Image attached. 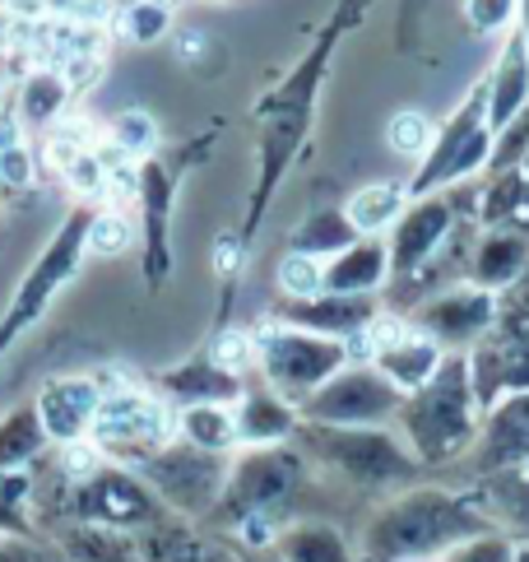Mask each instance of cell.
<instances>
[{
	"instance_id": "1",
	"label": "cell",
	"mask_w": 529,
	"mask_h": 562,
	"mask_svg": "<svg viewBox=\"0 0 529 562\" xmlns=\"http://www.w3.org/2000/svg\"><path fill=\"white\" fill-rule=\"evenodd\" d=\"M493 530L474 488H441L414 484L404 493L381 497L362 516L358 562H437L446 549Z\"/></svg>"
},
{
	"instance_id": "2",
	"label": "cell",
	"mask_w": 529,
	"mask_h": 562,
	"mask_svg": "<svg viewBox=\"0 0 529 562\" xmlns=\"http://www.w3.org/2000/svg\"><path fill=\"white\" fill-rule=\"evenodd\" d=\"M293 447L312 465V474L330 479V488L353 493V497H376V502L423 484V470H427L395 428L302 424L293 432Z\"/></svg>"
},
{
	"instance_id": "3",
	"label": "cell",
	"mask_w": 529,
	"mask_h": 562,
	"mask_svg": "<svg viewBox=\"0 0 529 562\" xmlns=\"http://www.w3.org/2000/svg\"><path fill=\"white\" fill-rule=\"evenodd\" d=\"M479 400H474V381H470V358L464 353H446V363L437 376L418 386L414 395H404V405L395 414V432L409 441V451L423 460L427 470L464 460L479 437Z\"/></svg>"
},
{
	"instance_id": "4",
	"label": "cell",
	"mask_w": 529,
	"mask_h": 562,
	"mask_svg": "<svg viewBox=\"0 0 529 562\" xmlns=\"http://www.w3.org/2000/svg\"><path fill=\"white\" fill-rule=\"evenodd\" d=\"M312 497V465L302 460L293 441L283 447H241L228 460V488H223L210 526L233 530L237 520L264 516L274 526H289L297 502Z\"/></svg>"
},
{
	"instance_id": "5",
	"label": "cell",
	"mask_w": 529,
	"mask_h": 562,
	"mask_svg": "<svg viewBox=\"0 0 529 562\" xmlns=\"http://www.w3.org/2000/svg\"><path fill=\"white\" fill-rule=\"evenodd\" d=\"M256 335V372L270 391L289 395L293 405H302L312 391H320L335 372L349 368V345L330 335H312L297 326H283V321H260L251 330Z\"/></svg>"
},
{
	"instance_id": "6",
	"label": "cell",
	"mask_w": 529,
	"mask_h": 562,
	"mask_svg": "<svg viewBox=\"0 0 529 562\" xmlns=\"http://www.w3.org/2000/svg\"><path fill=\"white\" fill-rule=\"evenodd\" d=\"M487 154H493V116H487V79L460 98V108L446 116L432 135V149L423 154L418 172L409 177V191L427 195V191H451L483 177Z\"/></svg>"
},
{
	"instance_id": "7",
	"label": "cell",
	"mask_w": 529,
	"mask_h": 562,
	"mask_svg": "<svg viewBox=\"0 0 529 562\" xmlns=\"http://www.w3.org/2000/svg\"><path fill=\"white\" fill-rule=\"evenodd\" d=\"M177 437V409L149 391H103V405L93 414L89 441L112 465L139 470L154 451Z\"/></svg>"
},
{
	"instance_id": "8",
	"label": "cell",
	"mask_w": 529,
	"mask_h": 562,
	"mask_svg": "<svg viewBox=\"0 0 529 562\" xmlns=\"http://www.w3.org/2000/svg\"><path fill=\"white\" fill-rule=\"evenodd\" d=\"M479 182H464L451 191H427L414 195L409 210L395 218V228L385 233V247H391V279H414L437 260V251L446 247L464 218H479Z\"/></svg>"
},
{
	"instance_id": "9",
	"label": "cell",
	"mask_w": 529,
	"mask_h": 562,
	"mask_svg": "<svg viewBox=\"0 0 529 562\" xmlns=\"http://www.w3.org/2000/svg\"><path fill=\"white\" fill-rule=\"evenodd\" d=\"M228 460L233 456H214L200 451L191 441L172 437L162 451H154L135 474L158 493V502L181 520H210L223 488H228Z\"/></svg>"
},
{
	"instance_id": "10",
	"label": "cell",
	"mask_w": 529,
	"mask_h": 562,
	"mask_svg": "<svg viewBox=\"0 0 529 562\" xmlns=\"http://www.w3.org/2000/svg\"><path fill=\"white\" fill-rule=\"evenodd\" d=\"M162 516H172V512L162 507L158 493L135 470L103 465L98 474L70 484L66 507H60V526H70V520H93V526H116V530L139 535Z\"/></svg>"
},
{
	"instance_id": "11",
	"label": "cell",
	"mask_w": 529,
	"mask_h": 562,
	"mask_svg": "<svg viewBox=\"0 0 529 562\" xmlns=\"http://www.w3.org/2000/svg\"><path fill=\"white\" fill-rule=\"evenodd\" d=\"M404 395L385 381L372 363L368 368H344L325 381L320 391L302 400V424L325 428H395V414Z\"/></svg>"
},
{
	"instance_id": "12",
	"label": "cell",
	"mask_w": 529,
	"mask_h": 562,
	"mask_svg": "<svg viewBox=\"0 0 529 562\" xmlns=\"http://www.w3.org/2000/svg\"><path fill=\"white\" fill-rule=\"evenodd\" d=\"M414 330H423L432 345L446 353H470L479 339L497 326V293H487L479 284H451L409 312Z\"/></svg>"
},
{
	"instance_id": "13",
	"label": "cell",
	"mask_w": 529,
	"mask_h": 562,
	"mask_svg": "<svg viewBox=\"0 0 529 562\" xmlns=\"http://www.w3.org/2000/svg\"><path fill=\"white\" fill-rule=\"evenodd\" d=\"M362 339L372 345V368L391 381L399 395H414L418 386L437 376V368L446 363V349L432 345L423 330H414L409 316H376Z\"/></svg>"
},
{
	"instance_id": "14",
	"label": "cell",
	"mask_w": 529,
	"mask_h": 562,
	"mask_svg": "<svg viewBox=\"0 0 529 562\" xmlns=\"http://www.w3.org/2000/svg\"><path fill=\"white\" fill-rule=\"evenodd\" d=\"M464 465H470V484L487 474L529 465V391L502 395L493 409H483L479 437H474L470 456H464Z\"/></svg>"
},
{
	"instance_id": "15",
	"label": "cell",
	"mask_w": 529,
	"mask_h": 562,
	"mask_svg": "<svg viewBox=\"0 0 529 562\" xmlns=\"http://www.w3.org/2000/svg\"><path fill=\"white\" fill-rule=\"evenodd\" d=\"M464 358H470L479 409H493L502 395L529 391V330L493 326Z\"/></svg>"
},
{
	"instance_id": "16",
	"label": "cell",
	"mask_w": 529,
	"mask_h": 562,
	"mask_svg": "<svg viewBox=\"0 0 529 562\" xmlns=\"http://www.w3.org/2000/svg\"><path fill=\"white\" fill-rule=\"evenodd\" d=\"M98 405H103V386H98L93 376H52L47 386L33 395L37 424H43L52 447H75V441H89Z\"/></svg>"
},
{
	"instance_id": "17",
	"label": "cell",
	"mask_w": 529,
	"mask_h": 562,
	"mask_svg": "<svg viewBox=\"0 0 529 562\" xmlns=\"http://www.w3.org/2000/svg\"><path fill=\"white\" fill-rule=\"evenodd\" d=\"M381 316L376 297H339V293H316V297H283L274 321L283 326H297V330H312V335H330V339H353L372 326Z\"/></svg>"
},
{
	"instance_id": "18",
	"label": "cell",
	"mask_w": 529,
	"mask_h": 562,
	"mask_svg": "<svg viewBox=\"0 0 529 562\" xmlns=\"http://www.w3.org/2000/svg\"><path fill=\"white\" fill-rule=\"evenodd\" d=\"M233 418H237L241 447H283V441H293V432L302 428V409L289 395L270 391L264 381L241 386V395L233 400Z\"/></svg>"
},
{
	"instance_id": "19",
	"label": "cell",
	"mask_w": 529,
	"mask_h": 562,
	"mask_svg": "<svg viewBox=\"0 0 529 562\" xmlns=\"http://www.w3.org/2000/svg\"><path fill=\"white\" fill-rule=\"evenodd\" d=\"M385 289H391V247H385V237H358L335 260H325V293L381 297Z\"/></svg>"
},
{
	"instance_id": "20",
	"label": "cell",
	"mask_w": 529,
	"mask_h": 562,
	"mask_svg": "<svg viewBox=\"0 0 529 562\" xmlns=\"http://www.w3.org/2000/svg\"><path fill=\"white\" fill-rule=\"evenodd\" d=\"M529 112V47L525 37L511 29L497 47V66L487 75V116H493V135Z\"/></svg>"
},
{
	"instance_id": "21",
	"label": "cell",
	"mask_w": 529,
	"mask_h": 562,
	"mask_svg": "<svg viewBox=\"0 0 529 562\" xmlns=\"http://www.w3.org/2000/svg\"><path fill=\"white\" fill-rule=\"evenodd\" d=\"M279 562H358V544L325 516H297L279 530L274 549Z\"/></svg>"
},
{
	"instance_id": "22",
	"label": "cell",
	"mask_w": 529,
	"mask_h": 562,
	"mask_svg": "<svg viewBox=\"0 0 529 562\" xmlns=\"http://www.w3.org/2000/svg\"><path fill=\"white\" fill-rule=\"evenodd\" d=\"M529 260V237L516 228H479L474 251H470V284L502 293Z\"/></svg>"
},
{
	"instance_id": "23",
	"label": "cell",
	"mask_w": 529,
	"mask_h": 562,
	"mask_svg": "<svg viewBox=\"0 0 529 562\" xmlns=\"http://www.w3.org/2000/svg\"><path fill=\"white\" fill-rule=\"evenodd\" d=\"M483 502L493 530L511 535L516 544H529V470H502V474H487L470 484Z\"/></svg>"
},
{
	"instance_id": "24",
	"label": "cell",
	"mask_w": 529,
	"mask_h": 562,
	"mask_svg": "<svg viewBox=\"0 0 529 562\" xmlns=\"http://www.w3.org/2000/svg\"><path fill=\"white\" fill-rule=\"evenodd\" d=\"M52 539L60 544L70 562H145L139 553V539L131 530L116 526H93V520H70V526H56Z\"/></svg>"
},
{
	"instance_id": "25",
	"label": "cell",
	"mask_w": 529,
	"mask_h": 562,
	"mask_svg": "<svg viewBox=\"0 0 529 562\" xmlns=\"http://www.w3.org/2000/svg\"><path fill=\"white\" fill-rule=\"evenodd\" d=\"M70 79L56 66H33L14 89V116L24 122V131H52L70 108Z\"/></svg>"
},
{
	"instance_id": "26",
	"label": "cell",
	"mask_w": 529,
	"mask_h": 562,
	"mask_svg": "<svg viewBox=\"0 0 529 562\" xmlns=\"http://www.w3.org/2000/svg\"><path fill=\"white\" fill-rule=\"evenodd\" d=\"M409 177H391V182H368L344 200V214L358 228V237H385L395 228V218L409 210Z\"/></svg>"
},
{
	"instance_id": "27",
	"label": "cell",
	"mask_w": 529,
	"mask_h": 562,
	"mask_svg": "<svg viewBox=\"0 0 529 562\" xmlns=\"http://www.w3.org/2000/svg\"><path fill=\"white\" fill-rule=\"evenodd\" d=\"M241 386H247V381L233 376L228 368H218L214 358H200V363L162 372V391H168L172 400H181V405H205V400H214V405H233V400L241 395Z\"/></svg>"
},
{
	"instance_id": "28",
	"label": "cell",
	"mask_w": 529,
	"mask_h": 562,
	"mask_svg": "<svg viewBox=\"0 0 529 562\" xmlns=\"http://www.w3.org/2000/svg\"><path fill=\"white\" fill-rule=\"evenodd\" d=\"M177 437L191 441L200 451H214V456H237V418H233V405H181L177 409Z\"/></svg>"
},
{
	"instance_id": "29",
	"label": "cell",
	"mask_w": 529,
	"mask_h": 562,
	"mask_svg": "<svg viewBox=\"0 0 529 562\" xmlns=\"http://www.w3.org/2000/svg\"><path fill=\"white\" fill-rule=\"evenodd\" d=\"M353 243H358V228L349 224L344 205H325V210H312V214L293 228L289 251L316 256V260H335L344 247H353Z\"/></svg>"
},
{
	"instance_id": "30",
	"label": "cell",
	"mask_w": 529,
	"mask_h": 562,
	"mask_svg": "<svg viewBox=\"0 0 529 562\" xmlns=\"http://www.w3.org/2000/svg\"><path fill=\"white\" fill-rule=\"evenodd\" d=\"M135 539L145 562H205V549H210V539L195 530V520H181V516H162Z\"/></svg>"
},
{
	"instance_id": "31",
	"label": "cell",
	"mask_w": 529,
	"mask_h": 562,
	"mask_svg": "<svg viewBox=\"0 0 529 562\" xmlns=\"http://www.w3.org/2000/svg\"><path fill=\"white\" fill-rule=\"evenodd\" d=\"M52 451L33 405H19L0 418V470H29Z\"/></svg>"
},
{
	"instance_id": "32",
	"label": "cell",
	"mask_w": 529,
	"mask_h": 562,
	"mask_svg": "<svg viewBox=\"0 0 529 562\" xmlns=\"http://www.w3.org/2000/svg\"><path fill=\"white\" fill-rule=\"evenodd\" d=\"M0 535H37L29 470H0Z\"/></svg>"
},
{
	"instance_id": "33",
	"label": "cell",
	"mask_w": 529,
	"mask_h": 562,
	"mask_svg": "<svg viewBox=\"0 0 529 562\" xmlns=\"http://www.w3.org/2000/svg\"><path fill=\"white\" fill-rule=\"evenodd\" d=\"M121 37L135 47H154L172 33V0H126L121 5Z\"/></svg>"
},
{
	"instance_id": "34",
	"label": "cell",
	"mask_w": 529,
	"mask_h": 562,
	"mask_svg": "<svg viewBox=\"0 0 529 562\" xmlns=\"http://www.w3.org/2000/svg\"><path fill=\"white\" fill-rule=\"evenodd\" d=\"M154 145H158V122H154L145 108L116 112L112 135H108V149L116 158H145V154H154Z\"/></svg>"
},
{
	"instance_id": "35",
	"label": "cell",
	"mask_w": 529,
	"mask_h": 562,
	"mask_svg": "<svg viewBox=\"0 0 529 562\" xmlns=\"http://www.w3.org/2000/svg\"><path fill=\"white\" fill-rule=\"evenodd\" d=\"M131 243H135V224H131L126 210L108 205L85 224V247L98 256H121V251H131Z\"/></svg>"
},
{
	"instance_id": "36",
	"label": "cell",
	"mask_w": 529,
	"mask_h": 562,
	"mask_svg": "<svg viewBox=\"0 0 529 562\" xmlns=\"http://www.w3.org/2000/svg\"><path fill=\"white\" fill-rule=\"evenodd\" d=\"M432 135H437V126L427 122L423 112L404 108L391 116V126H385V145H391L399 158H409V164H423V154L432 149Z\"/></svg>"
},
{
	"instance_id": "37",
	"label": "cell",
	"mask_w": 529,
	"mask_h": 562,
	"mask_svg": "<svg viewBox=\"0 0 529 562\" xmlns=\"http://www.w3.org/2000/svg\"><path fill=\"white\" fill-rule=\"evenodd\" d=\"M274 279H279L283 297H316V293H325V260L302 256V251H289V256L279 260Z\"/></svg>"
},
{
	"instance_id": "38",
	"label": "cell",
	"mask_w": 529,
	"mask_h": 562,
	"mask_svg": "<svg viewBox=\"0 0 529 562\" xmlns=\"http://www.w3.org/2000/svg\"><path fill=\"white\" fill-rule=\"evenodd\" d=\"M516 539L511 535H502V530H483L474 539H464V544L455 549H446L437 562H516Z\"/></svg>"
},
{
	"instance_id": "39",
	"label": "cell",
	"mask_w": 529,
	"mask_h": 562,
	"mask_svg": "<svg viewBox=\"0 0 529 562\" xmlns=\"http://www.w3.org/2000/svg\"><path fill=\"white\" fill-rule=\"evenodd\" d=\"M529 158V112H520L516 122H506L493 135V154H487V168L483 172H506V168H520Z\"/></svg>"
},
{
	"instance_id": "40",
	"label": "cell",
	"mask_w": 529,
	"mask_h": 562,
	"mask_svg": "<svg viewBox=\"0 0 529 562\" xmlns=\"http://www.w3.org/2000/svg\"><path fill=\"white\" fill-rule=\"evenodd\" d=\"M520 0H464V19L479 37H506L516 29Z\"/></svg>"
},
{
	"instance_id": "41",
	"label": "cell",
	"mask_w": 529,
	"mask_h": 562,
	"mask_svg": "<svg viewBox=\"0 0 529 562\" xmlns=\"http://www.w3.org/2000/svg\"><path fill=\"white\" fill-rule=\"evenodd\" d=\"M0 562H70L52 535H0Z\"/></svg>"
},
{
	"instance_id": "42",
	"label": "cell",
	"mask_w": 529,
	"mask_h": 562,
	"mask_svg": "<svg viewBox=\"0 0 529 562\" xmlns=\"http://www.w3.org/2000/svg\"><path fill=\"white\" fill-rule=\"evenodd\" d=\"M214 363L218 368H228L233 376H247L256 372V335L251 330H228V335H218V345H214Z\"/></svg>"
},
{
	"instance_id": "43",
	"label": "cell",
	"mask_w": 529,
	"mask_h": 562,
	"mask_svg": "<svg viewBox=\"0 0 529 562\" xmlns=\"http://www.w3.org/2000/svg\"><path fill=\"white\" fill-rule=\"evenodd\" d=\"M497 326H516V330H529V260L525 270L497 293Z\"/></svg>"
},
{
	"instance_id": "44",
	"label": "cell",
	"mask_w": 529,
	"mask_h": 562,
	"mask_svg": "<svg viewBox=\"0 0 529 562\" xmlns=\"http://www.w3.org/2000/svg\"><path fill=\"white\" fill-rule=\"evenodd\" d=\"M33 182V149L19 145L0 154V187H29Z\"/></svg>"
},
{
	"instance_id": "45",
	"label": "cell",
	"mask_w": 529,
	"mask_h": 562,
	"mask_svg": "<svg viewBox=\"0 0 529 562\" xmlns=\"http://www.w3.org/2000/svg\"><path fill=\"white\" fill-rule=\"evenodd\" d=\"M205 562H247V558H241L233 544H228V539H210V549H205Z\"/></svg>"
},
{
	"instance_id": "46",
	"label": "cell",
	"mask_w": 529,
	"mask_h": 562,
	"mask_svg": "<svg viewBox=\"0 0 529 562\" xmlns=\"http://www.w3.org/2000/svg\"><path fill=\"white\" fill-rule=\"evenodd\" d=\"M516 33L525 37V47H529V0H520V14H516Z\"/></svg>"
},
{
	"instance_id": "47",
	"label": "cell",
	"mask_w": 529,
	"mask_h": 562,
	"mask_svg": "<svg viewBox=\"0 0 529 562\" xmlns=\"http://www.w3.org/2000/svg\"><path fill=\"white\" fill-rule=\"evenodd\" d=\"M0 98H5V79H0ZM0 108H5V103H0Z\"/></svg>"
},
{
	"instance_id": "48",
	"label": "cell",
	"mask_w": 529,
	"mask_h": 562,
	"mask_svg": "<svg viewBox=\"0 0 529 562\" xmlns=\"http://www.w3.org/2000/svg\"><path fill=\"white\" fill-rule=\"evenodd\" d=\"M264 562H279V558H274V553H264Z\"/></svg>"
}]
</instances>
